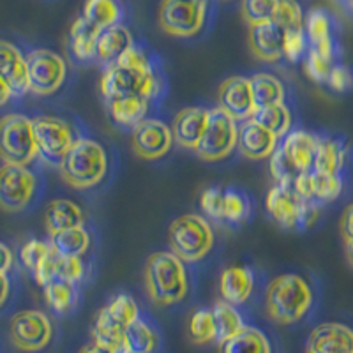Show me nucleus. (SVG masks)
<instances>
[{"label": "nucleus", "mask_w": 353, "mask_h": 353, "mask_svg": "<svg viewBox=\"0 0 353 353\" xmlns=\"http://www.w3.org/2000/svg\"><path fill=\"white\" fill-rule=\"evenodd\" d=\"M28 74V92L36 96H52L64 85L68 65L64 57L52 50H32L25 57Z\"/></svg>", "instance_id": "9b49d317"}, {"label": "nucleus", "mask_w": 353, "mask_h": 353, "mask_svg": "<svg viewBox=\"0 0 353 353\" xmlns=\"http://www.w3.org/2000/svg\"><path fill=\"white\" fill-rule=\"evenodd\" d=\"M313 304V288L299 274L274 277L265 292V311L277 325H295L311 313Z\"/></svg>", "instance_id": "f257e3e1"}, {"label": "nucleus", "mask_w": 353, "mask_h": 353, "mask_svg": "<svg viewBox=\"0 0 353 353\" xmlns=\"http://www.w3.org/2000/svg\"><path fill=\"white\" fill-rule=\"evenodd\" d=\"M304 32L309 48L316 50L327 59L336 61V39H334V23L325 9H313L304 18Z\"/></svg>", "instance_id": "aec40b11"}, {"label": "nucleus", "mask_w": 353, "mask_h": 353, "mask_svg": "<svg viewBox=\"0 0 353 353\" xmlns=\"http://www.w3.org/2000/svg\"><path fill=\"white\" fill-rule=\"evenodd\" d=\"M12 261H14V256H12L11 249L4 242H0V274H8L12 267Z\"/></svg>", "instance_id": "6e6d98bb"}, {"label": "nucleus", "mask_w": 353, "mask_h": 353, "mask_svg": "<svg viewBox=\"0 0 353 353\" xmlns=\"http://www.w3.org/2000/svg\"><path fill=\"white\" fill-rule=\"evenodd\" d=\"M318 137L313 132H307L304 129H297V131H290L283 141L279 143L283 154L286 159L293 165V168L299 173L309 172L313 170V157L314 150H316Z\"/></svg>", "instance_id": "5701e85b"}, {"label": "nucleus", "mask_w": 353, "mask_h": 353, "mask_svg": "<svg viewBox=\"0 0 353 353\" xmlns=\"http://www.w3.org/2000/svg\"><path fill=\"white\" fill-rule=\"evenodd\" d=\"M251 119L260 125H263L265 129H269L279 140H283L292 131V112L286 108L285 103L254 110Z\"/></svg>", "instance_id": "4c0bfd02"}, {"label": "nucleus", "mask_w": 353, "mask_h": 353, "mask_svg": "<svg viewBox=\"0 0 353 353\" xmlns=\"http://www.w3.org/2000/svg\"><path fill=\"white\" fill-rule=\"evenodd\" d=\"M149 108L150 101L138 96V94L115 97V99L108 101V113L110 117H112V121L115 122L119 128L124 129L137 128L141 121L147 119Z\"/></svg>", "instance_id": "393cba45"}, {"label": "nucleus", "mask_w": 353, "mask_h": 353, "mask_svg": "<svg viewBox=\"0 0 353 353\" xmlns=\"http://www.w3.org/2000/svg\"><path fill=\"white\" fill-rule=\"evenodd\" d=\"M270 173H272L277 184H292L297 179V175H301L297 170L293 168L292 163L286 159L279 145H277V149L270 156Z\"/></svg>", "instance_id": "49530a36"}, {"label": "nucleus", "mask_w": 353, "mask_h": 353, "mask_svg": "<svg viewBox=\"0 0 353 353\" xmlns=\"http://www.w3.org/2000/svg\"><path fill=\"white\" fill-rule=\"evenodd\" d=\"M9 339L14 348L23 353L43 352L53 339L52 320L39 309L20 311L11 318Z\"/></svg>", "instance_id": "9d476101"}, {"label": "nucleus", "mask_w": 353, "mask_h": 353, "mask_svg": "<svg viewBox=\"0 0 353 353\" xmlns=\"http://www.w3.org/2000/svg\"><path fill=\"white\" fill-rule=\"evenodd\" d=\"M292 185L302 200L318 205L337 200L343 193L341 173H320L309 170L297 175Z\"/></svg>", "instance_id": "2eb2a0df"}, {"label": "nucleus", "mask_w": 353, "mask_h": 353, "mask_svg": "<svg viewBox=\"0 0 353 353\" xmlns=\"http://www.w3.org/2000/svg\"><path fill=\"white\" fill-rule=\"evenodd\" d=\"M341 235H343V241L345 242H352L353 241V203L348 205L343 212L341 217Z\"/></svg>", "instance_id": "5fc2aeb1"}, {"label": "nucleus", "mask_w": 353, "mask_h": 353, "mask_svg": "<svg viewBox=\"0 0 353 353\" xmlns=\"http://www.w3.org/2000/svg\"><path fill=\"white\" fill-rule=\"evenodd\" d=\"M44 290V301L48 304L53 313L57 314H68L71 313L78 302V285L77 283L65 281L57 277L48 285L43 286Z\"/></svg>", "instance_id": "f704fd0d"}, {"label": "nucleus", "mask_w": 353, "mask_h": 353, "mask_svg": "<svg viewBox=\"0 0 353 353\" xmlns=\"http://www.w3.org/2000/svg\"><path fill=\"white\" fill-rule=\"evenodd\" d=\"M159 27L172 37H194L207 20V0H163L159 6Z\"/></svg>", "instance_id": "1a4fd4ad"}, {"label": "nucleus", "mask_w": 353, "mask_h": 353, "mask_svg": "<svg viewBox=\"0 0 353 353\" xmlns=\"http://www.w3.org/2000/svg\"><path fill=\"white\" fill-rule=\"evenodd\" d=\"M37 157L34 124L21 113L0 119V159L6 165L27 166Z\"/></svg>", "instance_id": "0eeeda50"}, {"label": "nucleus", "mask_w": 353, "mask_h": 353, "mask_svg": "<svg viewBox=\"0 0 353 353\" xmlns=\"http://www.w3.org/2000/svg\"><path fill=\"white\" fill-rule=\"evenodd\" d=\"M219 108L237 122L251 119L254 106L249 78L232 77L223 81L219 88Z\"/></svg>", "instance_id": "6ab92c4d"}, {"label": "nucleus", "mask_w": 353, "mask_h": 353, "mask_svg": "<svg viewBox=\"0 0 353 353\" xmlns=\"http://www.w3.org/2000/svg\"><path fill=\"white\" fill-rule=\"evenodd\" d=\"M61 175L74 189H92L108 172V157L103 145L90 138H78L59 165Z\"/></svg>", "instance_id": "7ed1b4c3"}, {"label": "nucleus", "mask_w": 353, "mask_h": 353, "mask_svg": "<svg viewBox=\"0 0 353 353\" xmlns=\"http://www.w3.org/2000/svg\"><path fill=\"white\" fill-rule=\"evenodd\" d=\"M350 9H352V12H353V0H350Z\"/></svg>", "instance_id": "680f3d73"}, {"label": "nucleus", "mask_w": 353, "mask_h": 353, "mask_svg": "<svg viewBox=\"0 0 353 353\" xmlns=\"http://www.w3.org/2000/svg\"><path fill=\"white\" fill-rule=\"evenodd\" d=\"M57 265H59V254L50 249V253L39 261L36 269L32 270V276L39 286H46L50 281L57 279Z\"/></svg>", "instance_id": "603ef678"}, {"label": "nucleus", "mask_w": 353, "mask_h": 353, "mask_svg": "<svg viewBox=\"0 0 353 353\" xmlns=\"http://www.w3.org/2000/svg\"><path fill=\"white\" fill-rule=\"evenodd\" d=\"M32 124L37 143V156L43 157L50 165L59 166L69 149L74 145V141L78 140L74 129L64 119L48 115L36 117Z\"/></svg>", "instance_id": "f8f14e48"}, {"label": "nucleus", "mask_w": 353, "mask_h": 353, "mask_svg": "<svg viewBox=\"0 0 353 353\" xmlns=\"http://www.w3.org/2000/svg\"><path fill=\"white\" fill-rule=\"evenodd\" d=\"M90 244H92V239H90V233L85 230V226L62 230V232L50 235V245L61 256L83 258V254L90 249Z\"/></svg>", "instance_id": "473e14b6"}, {"label": "nucleus", "mask_w": 353, "mask_h": 353, "mask_svg": "<svg viewBox=\"0 0 353 353\" xmlns=\"http://www.w3.org/2000/svg\"><path fill=\"white\" fill-rule=\"evenodd\" d=\"M125 353H159L161 334L152 321L140 314L124 330Z\"/></svg>", "instance_id": "bb28decb"}, {"label": "nucleus", "mask_w": 353, "mask_h": 353, "mask_svg": "<svg viewBox=\"0 0 353 353\" xmlns=\"http://www.w3.org/2000/svg\"><path fill=\"white\" fill-rule=\"evenodd\" d=\"M85 214L78 203L65 198H59V200L50 201L44 212V226L48 235H53L57 232L68 228H77V226H83Z\"/></svg>", "instance_id": "cd10ccee"}, {"label": "nucleus", "mask_w": 353, "mask_h": 353, "mask_svg": "<svg viewBox=\"0 0 353 353\" xmlns=\"http://www.w3.org/2000/svg\"><path fill=\"white\" fill-rule=\"evenodd\" d=\"M277 0H242V18L248 25L272 21Z\"/></svg>", "instance_id": "37998d69"}, {"label": "nucleus", "mask_w": 353, "mask_h": 353, "mask_svg": "<svg viewBox=\"0 0 353 353\" xmlns=\"http://www.w3.org/2000/svg\"><path fill=\"white\" fill-rule=\"evenodd\" d=\"M105 311L113 318V320L125 329L131 325L132 321L140 316V307H138L137 301L129 295V293H119L108 304L105 305Z\"/></svg>", "instance_id": "a19ab883"}, {"label": "nucleus", "mask_w": 353, "mask_h": 353, "mask_svg": "<svg viewBox=\"0 0 353 353\" xmlns=\"http://www.w3.org/2000/svg\"><path fill=\"white\" fill-rule=\"evenodd\" d=\"M269 216L286 230H307L320 217L321 205L304 201L292 184H276L265 198Z\"/></svg>", "instance_id": "423d86ee"}, {"label": "nucleus", "mask_w": 353, "mask_h": 353, "mask_svg": "<svg viewBox=\"0 0 353 353\" xmlns=\"http://www.w3.org/2000/svg\"><path fill=\"white\" fill-rule=\"evenodd\" d=\"M305 353H353V329L339 321H325L311 330Z\"/></svg>", "instance_id": "dca6fc26"}, {"label": "nucleus", "mask_w": 353, "mask_h": 353, "mask_svg": "<svg viewBox=\"0 0 353 353\" xmlns=\"http://www.w3.org/2000/svg\"><path fill=\"white\" fill-rule=\"evenodd\" d=\"M249 50L260 62L276 64L283 59L285 30L274 21L249 25Z\"/></svg>", "instance_id": "a211bd4d"}, {"label": "nucleus", "mask_w": 353, "mask_h": 353, "mask_svg": "<svg viewBox=\"0 0 353 353\" xmlns=\"http://www.w3.org/2000/svg\"><path fill=\"white\" fill-rule=\"evenodd\" d=\"M254 288V274L249 267L235 265L223 270L219 290L223 301L233 305H242L249 301Z\"/></svg>", "instance_id": "b1692460"}, {"label": "nucleus", "mask_w": 353, "mask_h": 353, "mask_svg": "<svg viewBox=\"0 0 353 353\" xmlns=\"http://www.w3.org/2000/svg\"><path fill=\"white\" fill-rule=\"evenodd\" d=\"M165 88L166 80L157 65L138 71L119 64H110L101 78V94L106 101L131 94L154 101L165 96Z\"/></svg>", "instance_id": "20e7f679"}, {"label": "nucleus", "mask_w": 353, "mask_h": 353, "mask_svg": "<svg viewBox=\"0 0 353 353\" xmlns=\"http://www.w3.org/2000/svg\"><path fill=\"white\" fill-rule=\"evenodd\" d=\"M134 44L132 34L129 28L122 23L112 25V27L101 28L97 34L96 43V59L103 64L110 65L129 48Z\"/></svg>", "instance_id": "a878e982"}, {"label": "nucleus", "mask_w": 353, "mask_h": 353, "mask_svg": "<svg viewBox=\"0 0 353 353\" xmlns=\"http://www.w3.org/2000/svg\"><path fill=\"white\" fill-rule=\"evenodd\" d=\"M336 62L332 59H327L325 55L318 53L316 50L309 48L304 57V71L309 78L316 83H327L329 72Z\"/></svg>", "instance_id": "c03bdc74"}, {"label": "nucleus", "mask_w": 353, "mask_h": 353, "mask_svg": "<svg viewBox=\"0 0 353 353\" xmlns=\"http://www.w3.org/2000/svg\"><path fill=\"white\" fill-rule=\"evenodd\" d=\"M113 64L124 65V68H129V69H138V71L150 69L156 65L152 62V59L149 57V53H145L140 46H137V44L129 46V48L125 50V52L122 53L115 62H113Z\"/></svg>", "instance_id": "3c124183"}, {"label": "nucleus", "mask_w": 353, "mask_h": 353, "mask_svg": "<svg viewBox=\"0 0 353 353\" xmlns=\"http://www.w3.org/2000/svg\"><path fill=\"white\" fill-rule=\"evenodd\" d=\"M81 17L101 30V28L122 23L124 8L119 0H85Z\"/></svg>", "instance_id": "c9c22d12"}, {"label": "nucleus", "mask_w": 353, "mask_h": 353, "mask_svg": "<svg viewBox=\"0 0 353 353\" xmlns=\"http://www.w3.org/2000/svg\"><path fill=\"white\" fill-rule=\"evenodd\" d=\"M327 85L336 92H348L353 88V71L345 64H334L327 78Z\"/></svg>", "instance_id": "864d4df0"}, {"label": "nucleus", "mask_w": 353, "mask_h": 353, "mask_svg": "<svg viewBox=\"0 0 353 353\" xmlns=\"http://www.w3.org/2000/svg\"><path fill=\"white\" fill-rule=\"evenodd\" d=\"M168 242L172 253L184 263H196L203 260L212 249V226L198 214H184L170 225Z\"/></svg>", "instance_id": "39448f33"}, {"label": "nucleus", "mask_w": 353, "mask_h": 353, "mask_svg": "<svg viewBox=\"0 0 353 353\" xmlns=\"http://www.w3.org/2000/svg\"><path fill=\"white\" fill-rule=\"evenodd\" d=\"M219 353H272V346L263 330L245 325L241 332L219 345Z\"/></svg>", "instance_id": "72a5a7b5"}, {"label": "nucleus", "mask_w": 353, "mask_h": 353, "mask_svg": "<svg viewBox=\"0 0 353 353\" xmlns=\"http://www.w3.org/2000/svg\"><path fill=\"white\" fill-rule=\"evenodd\" d=\"M145 286L156 305H175L189 292L188 270L181 258L172 251L152 253L145 265Z\"/></svg>", "instance_id": "f03ea898"}, {"label": "nucleus", "mask_w": 353, "mask_h": 353, "mask_svg": "<svg viewBox=\"0 0 353 353\" xmlns=\"http://www.w3.org/2000/svg\"><path fill=\"white\" fill-rule=\"evenodd\" d=\"M11 97H14L12 88L9 87V83L4 80V78H0V106L8 105L9 101H11Z\"/></svg>", "instance_id": "13d9d810"}, {"label": "nucleus", "mask_w": 353, "mask_h": 353, "mask_svg": "<svg viewBox=\"0 0 353 353\" xmlns=\"http://www.w3.org/2000/svg\"><path fill=\"white\" fill-rule=\"evenodd\" d=\"M50 249H52L50 242L37 241V239L25 242L23 248L20 249V260L21 263H23L25 269H28L32 272L37 265H39V261L50 253Z\"/></svg>", "instance_id": "de8ad7c7"}, {"label": "nucleus", "mask_w": 353, "mask_h": 353, "mask_svg": "<svg viewBox=\"0 0 353 353\" xmlns=\"http://www.w3.org/2000/svg\"><path fill=\"white\" fill-rule=\"evenodd\" d=\"M212 316L214 323H216L217 345H223L225 341H228L230 337L239 334L245 327V321L237 305L228 304L226 301L216 302V305L212 307Z\"/></svg>", "instance_id": "e433bc0d"}, {"label": "nucleus", "mask_w": 353, "mask_h": 353, "mask_svg": "<svg viewBox=\"0 0 353 353\" xmlns=\"http://www.w3.org/2000/svg\"><path fill=\"white\" fill-rule=\"evenodd\" d=\"M80 353H113V352H110V350L106 348H101V346L97 345H90V346H85Z\"/></svg>", "instance_id": "bf43d9fd"}, {"label": "nucleus", "mask_w": 353, "mask_h": 353, "mask_svg": "<svg viewBox=\"0 0 353 353\" xmlns=\"http://www.w3.org/2000/svg\"><path fill=\"white\" fill-rule=\"evenodd\" d=\"M345 251H346V258H348V263L353 267V241L345 242Z\"/></svg>", "instance_id": "052dcab7"}, {"label": "nucleus", "mask_w": 353, "mask_h": 353, "mask_svg": "<svg viewBox=\"0 0 353 353\" xmlns=\"http://www.w3.org/2000/svg\"><path fill=\"white\" fill-rule=\"evenodd\" d=\"M36 175L27 166H0V209L4 212H23L36 193Z\"/></svg>", "instance_id": "ddd939ff"}, {"label": "nucleus", "mask_w": 353, "mask_h": 353, "mask_svg": "<svg viewBox=\"0 0 353 353\" xmlns=\"http://www.w3.org/2000/svg\"><path fill=\"white\" fill-rule=\"evenodd\" d=\"M272 21L283 30H295L304 28V11L297 0H277Z\"/></svg>", "instance_id": "79ce46f5"}, {"label": "nucleus", "mask_w": 353, "mask_h": 353, "mask_svg": "<svg viewBox=\"0 0 353 353\" xmlns=\"http://www.w3.org/2000/svg\"><path fill=\"white\" fill-rule=\"evenodd\" d=\"M200 207L203 214L212 221H223V189L207 188L200 196Z\"/></svg>", "instance_id": "8fccbe9b"}, {"label": "nucleus", "mask_w": 353, "mask_h": 353, "mask_svg": "<svg viewBox=\"0 0 353 353\" xmlns=\"http://www.w3.org/2000/svg\"><path fill=\"white\" fill-rule=\"evenodd\" d=\"M97 34L99 28L88 23L83 17L74 20L69 30V48L77 61L88 62L96 59Z\"/></svg>", "instance_id": "c756f323"}, {"label": "nucleus", "mask_w": 353, "mask_h": 353, "mask_svg": "<svg viewBox=\"0 0 353 353\" xmlns=\"http://www.w3.org/2000/svg\"><path fill=\"white\" fill-rule=\"evenodd\" d=\"M189 339L194 345H209L216 341V323H214L212 309H198L189 318L188 325Z\"/></svg>", "instance_id": "ea45409f"}, {"label": "nucleus", "mask_w": 353, "mask_h": 353, "mask_svg": "<svg viewBox=\"0 0 353 353\" xmlns=\"http://www.w3.org/2000/svg\"><path fill=\"white\" fill-rule=\"evenodd\" d=\"M239 124L235 119L217 106L209 110V121L205 125V131L198 140L194 152L200 159L207 163L223 161L237 149Z\"/></svg>", "instance_id": "6e6552de"}, {"label": "nucleus", "mask_w": 353, "mask_h": 353, "mask_svg": "<svg viewBox=\"0 0 353 353\" xmlns=\"http://www.w3.org/2000/svg\"><path fill=\"white\" fill-rule=\"evenodd\" d=\"M0 78H4L14 96L28 92L27 61L18 46L9 41H0Z\"/></svg>", "instance_id": "412c9836"}, {"label": "nucleus", "mask_w": 353, "mask_h": 353, "mask_svg": "<svg viewBox=\"0 0 353 353\" xmlns=\"http://www.w3.org/2000/svg\"><path fill=\"white\" fill-rule=\"evenodd\" d=\"M249 87H251L254 110L285 103V85L274 74L256 72V74L249 78Z\"/></svg>", "instance_id": "c85d7f7f"}, {"label": "nucleus", "mask_w": 353, "mask_h": 353, "mask_svg": "<svg viewBox=\"0 0 353 353\" xmlns=\"http://www.w3.org/2000/svg\"><path fill=\"white\" fill-rule=\"evenodd\" d=\"M209 121V110L194 106V108H184L176 113L173 121L172 132L173 141L181 145L182 149L194 150L198 140L205 131V125Z\"/></svg>", "instance_id": "4be33fe9"}, {"label": "nucleus", "mask_w": 353, "mask_h": 353, "mask_svg": "<svg viewBox=\"0 0 353 353\" xmlns=\"http://www.w3.org/2000/svg\"><path fill=\"white\" fill-rule=\"evenodd\" d=\"M124 327L119 325L112 316L105 311V307L97 313L92 327L94 345L106 348L113 353H125Z\"/></svg>", "instance_id": "2f4dec72"}, {"label": "nucleus", "mask_w": 353, "mask_h": 353, "mask_svg": "<svg viewBox=\"0 0 353 353\" xmlns=\"http://www.w3.org/2000/svg\"><path fill=\"white\" fill-rule=\"evenodd\" d=\"M9 290H11V283H9L8 274H0V307L8 302Z\"/></svg>", "instance_id": "4d7b16f0"}, {"label": "nucleus", "mask_w": 353, "mask_h": 353, "mask_svg": "<svg viewBox=\"0 0 353 353\" xmlns=\"http://www.w3.org/2000/svg\"><path fill=\"white\" fill-rule=\"evenodd\" d=\"M279 138L276 134L265 129L253 119L242 121L239 125V134H237V150L251 161H263L267 157L272 156L274 150L279 145Z\"/></svg>", "instance_id": "f3484780"}, {"label": "nucleus", "mask_w": 353, "mask_h": 353, "mask_svg": "<svg viewBox=\"0 0 353 353\" xmlns=\"http://www.w3.org/2000/svg\"><path fill=\"white\" fill-rule=\"evenodd\" d=\"M346 163L345 145L336 138L318 137L313 157V170L320 173H341Z\"/></svg>", "instance_id": "7c9ffc66"}, {"label": "nucleus", "mask_w": 353, "mask_h": 353, "mask_svg": "<svg viewBox=\"0 0 353 353\" xmlns=\"http://www.w3.org/2000/svg\"><path fill=\"white\" fill-rule=\"evenodd\" d=\"M309 50L307 37H305L304 28H295V30H286L285 44H283V57L290 62H301Z\"/></svg>", "instance_id": "a18cd8bd"}, {"label": "nucleus", "mask_w": 353, "mask_h": 353, "mask_svg": "<svg viewBox=\"0 0 353 353\" xmlns=\"http://www.w3.org/2000/svg\"><path fill=\"white\" fill-rule=\"evenodd\" d=\"M87 274L85 263L81 258L77 256H61L59 254V265H57V277L71 283H80Z\"/></svg>", "instance_id": "09e8293b"}, {"label": "nucleus", "mask_w": 353, "mask_h": 353, "mask_svg": "<svg viewBox=\"0 0 353 353\" xmlns=\"http://www.w3.org/2000/svg\"><path fill=\"white\" fill-rule=\"evenodd\" d=\"M251 214V200L237 188L223 189V221L230 225H241Z\"/></svg>", "instance_id": "58836bf2"}, {"label": "nucleus", "mask_w": 353, "mask_h": 353, "mask_svg": "<svg viewBox=\"0 0 353 353\" xmlns=\"http://www.w3.org/2000/svg\"><path fill=\"white\" fill-rule=\"evenodd\" d=\"M132 150L140 159L157 161L172 150L173 132L159 119H145L132 129Z\"/></svg>", "instance_id": "4468645a"}]
</instances>
